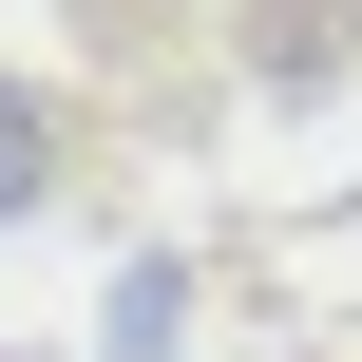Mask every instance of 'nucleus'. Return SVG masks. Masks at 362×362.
Segmentation results:
<instances>
[{
  "label": "nucleus",
  "mask_w": 362,
  "mask_h": 362,
  "mask_svg": "<svg viewBox=\"0 0 362 362\" xmlns=\"http://www.w3.org/2000/svg\"><path fill=\"white\" fill-rule=\"evenodd\" d=\"M38 172H57V115H38V95H19V76H0V229H19V210H38Z\"/></svg>",
  "instance_id": "nucleus-1"
}]
</instances>
